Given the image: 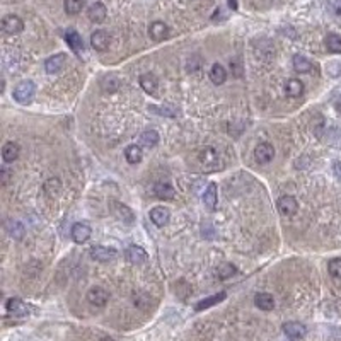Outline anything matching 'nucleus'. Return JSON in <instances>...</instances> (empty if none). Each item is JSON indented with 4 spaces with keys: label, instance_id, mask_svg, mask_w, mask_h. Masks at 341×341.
Masks as SVG:
<instances>
[{
    "label": "nucleus",
    "instance_id": "f257e3e1",
    "mask_svg": "<svg viewBox=\"0 0 341 341\" xmlns=\"http://www.w3.org/2000/svg\"><path fill=\"white\" fill-rule=\"evenodd\" d=\"M34 96H36V86L31 80H22L14 89V99L18 102H20V104L31 102L34 99Z\"/></svg>",
    "mask_w": 341,
    "mask_h": 341
},
{
    "label": "nucleus",
    "instance_id": "f03ea898",
    "mask_svg": "<svg viewBox=\"0 0 341 341\" xmlns=\"http://www.w3.org/2000/svg\"><path fill=\"white\" fill-rule=\"evenodd\" d=\"M200 164L205 170H217L224 168V162L220 159V154L215 148H206L200 156Z\"/></svg>",
    "mask_w": 341,
    "mask_h": 341
},
{
    "label": "nucleus",
    "instance_id": "7ed1b4c3",
    "mask_svg": "<svg viewBox=\"0 0 341 341\" xmlns=\"http://www.w3.org/2000/svg\"><path fill=\"white\" fill-rule=\"evenodd\" d=\"M22 29H24V22H22V19L18 18V16L9 14L2 19V31L6 32V34H12V36L19 34V32H22Z\"/></svg>",
    "mask_w": 341,
    "mask_h": 341
},
{
    "label": "nucleus",
    "instance_id": "20e7f679",
    "mask_svg": "<svg viewBox=\"0 0 341 341\" xmlns=\"http://www.w3.org/2000/svg\"><path fill=\"white\" fill-rule=\"evenodd\" d=\"M87 300H89L90 306H94V307H104L108 300H110V294H108L102 286H92V288L87 292Z\"/></svg>",
    "mask_w": 341,
    "mask_h": 341
},
{
    "label": "nucleus",
    "instance_id": "39448f33",
    "mask_svg": "<svg viewBox=\"0 0 341 341\" xmlns=\"http://www.w3.org/2000/svg\"><path fill=\"white\" fill-rule=\"evenodd\" d=\"M65 64H66V55H64V53H56V55L50 56L48 60L44 62V70H46L50 76H55V74L64 70Z\"/></svg>",
    "mask_w": 341,
    "mask_h": 341
},
{
    "label": "nucleus",
    "instance_id": "423d86ee",
    "mask_svg": "<svg viewBox=\"0 0 341 341\" xmlns=\"http://www.w3.org/2000/svg\"><path fill=\"white\" fill-rule=\"evenodd\" d=\"M110 43H111L110 34H108L106 31H102V29L94 31L92 34H90V44H92V48L96 52H106V50L110 48Z\"/></svg>",
    "mask_w": 341,
    "mask_h": 341
},
{
    "label": "nucleus",
    "instance_id": "0eeeda50",
    "mask_svg": "<svg viewBox=\"0 0 341 341\" xmlns=\"http://www.w3.org/2000/svg\"><path fill=\"white\" fill-rule=\"evenodd\" d=\"M278 210H280V214L285 215V217H292V215L297 214V210H298L297 200H295L294 196H290V194L282 196L280 200H278Z\"/></svg>",
    "mask_w": 341,
    "mask_h": 341
},
{
    "label": "nucleus",
    "instance_id": "6e6552de",
    "mask_svg": "<svg viewBox=\"0 0 341 341\" xmlns=\"http://www.w3.org/2000/svg\"><path fill=\"white\" fill-rule=\"evenodd\" d=\"M254 157L260 164H268V162H272L273 157H275V148H273L272 144H266V142L260 144L254 148Z\"/></svg>",
    "mask_w": 341,
    "mask_h": 341
},
{
    "label": "nucleus",
    "instance_id": "1a4fd4ad",
    "mask_svg": "<svg viewBox=\"0 0 341 341\" xmlns=\"http://www.w3.org/2000/svg\"><path fill=\"white\" fill-rule=\"evenodd\" d=\"M148 36H150L154 41H164L169 36L168 24L162 22V20H156V22H152L150 28H148Z\"/></svg>",
    "mask_w": 341,
    "mask_h": 341
},
{
    "label": "nucleus",
    "instance_id": "9d476101",
    "mask_svg": "<svg viewBox=\"0 0 341 341\" xmlns=\"http://www.w3.org/2000/svg\"><path fill=\"white\" fill-rule=\"evenodd\" d=\"M114 256H116V249H113V248L94 246L92 249H90V258L96 261H102V263H106V261L113 260Z\"/></svg>",
    "mask_w": 341,
    "mask_h": 341
},
{
    "label": "nucleus",
    "instance_id": "9b49d317",
    "mask_svg": "<svg viewBox=\"0 0 341 341\" xmlns=\"http://www.w3.org/2000/svg\"><path fill=\"white\" fill-rule=\"evenodd\" d=\"M284 332L288 338H292V340H300L306 336V332H307V328L304 326V324L300 322H295V321H290V322H285L284 324Z\"/></svg>",
    "mask_w": 341,
    "mask_h": 341
},
{
    "label": "nucleus",
    "instance_id": "f8f14e48",
    "mask_svg": "<svg viewBox=\"0 0 341 341\" xmlns=\"http://www.w3.org/2000/svg\"><path fill=\"white\" fill-rule=\"evenodd\" d=\"M106 16H108V10L102 2H94L87 9V18H89V20H92V22H102L106 19Z\"/></svg>",
    "mask_w": 341,
    "mask_h": 341
},
{
    "label": "nucleus",
    "instance_id": "ddd939ff",
    "mask_svg": "<svg viewBox=\"0 0 341 341\" xmlns=\"http://www.w3.org/2000/svg\"><path fill=\"white\" fill-rule=\"evenodd\" d=\"M7 312L10 316H18V318H24V316L29 314V307L19 298H9L7 300Z\"/></svg>",
    "mask_w": 341,
    "mask_h": 341
},
{
    "label": "nucleus",
    "instance_id": "4468645a",
    "mask_svg": "<svg viewBox=\"0 0 341 341\" xmlns=\"http://www.w3.org/2000/svg\"><path fill=\"white\" fill-rule=\"evenodd\" d=\"M70 236H72V239L77 244H84L90 237V227L86 226V224H76L72 227V230H70Z\"/></svg>",
    "mask_w": 341,
    "mask_h": 341
},
{
    "label": "nucleus",
    "instance_id": "2eb2a0df",
    "mask_svg": "<svg viewBox=\"0 0 341 341\" xmlns=\"http://www.w3.org/2000/svg\"><path fill=\"white\" fill-rule=\"evenodd\" d=\"M65 41H66V44L70 46V50H72L74 53H77V55L82 52V50H84V41H82V36L78 34L77 31H74V29L66 31Z\"/></svg>",
    "mask_w": 341,
    "mask_h": 341
},
{
    "label": "nucleus",
    "instance_id": "dca6fc26",
    "mask_svg": "<svg viewBox=\"0 0 341 341\" xmlns=\"http://www.w3.org/2000/svg\"><path fill=\"white\" fill-rule=\"evenodd\" d=\"M126 258L132 264H144L147 261V252L140 246H130L126 249Z\"/></svg>",
    "mask_w": 341,
    "mask_h": 341
},
{
    "label": "nucleus",
    "instance_id": "f3484780",
    "mask_svg": "<svg viewBox=\"0 0 341 341\" xmlns=\"http://www.w3.org/2000/svg\"><path fill=\"white\" fill-rule=\"evenodd\" d=\"M150 220L157 227H164L169 222V210L164 206H154L150 210Z\"/></svg>",
    "mask_w": 341,
    "mask_h": 341
},
{
    "label": "nucleus",
    "instance_id": "a211bd4d",
    "mask_svg": "<svg viewBox=\"0 0 341 341\" xmlns=\"http://www.w3.org/2000/svg\"><path fill=\"white\" fill-rule=\"evenodd\" d=\"M19 154H20L19 145L14 144V142H7L2 147V159H4V162H6V164H10V162H14L19 157Z\"/></svg>",
    "mask_w": 341,
    "mask_h": 341
},
{
    "label": "nucleus",
    "instance_id": "6ab92c4d",
    "mask_svg": "<svg viewBox=\"0 0 341 341\" xmlns=\"http://www.w3.org/2000/svg\"><path fill=\"white\" fill-rule=\"evenodd\" d=\"M292 65H294V70L297 74H307V72L312 70V62L304 55H295L292 58Z\"/></svg>",
    "mask_w": 341,
    "mask_h": 341
},
{
    "label": "nucleus",
    "instance_id": "aec40b11",
    "mask_svg": "<svg viewBox=\"0 0 341 341\" xmlns=\"http://www.w3.org/2000/svg\"><path fill=\"white\" fill-rule=\"evenodd\" d=\"M203 202H205V205L208 206L210 210H214L215 206H217L218 193H217V184H215V182H210L208 188L205 190V194H203Z\"/></svg>",
    "mask_w": 341,
    "mask_h": 341
},
{
    "label": "nucleus",
    "instance_id": "412c9836",
    "mask_svg": "<svg viewBox=\"0 0 341 341\" xmlns=\"http://www.w3.org/2000/svg\"><path fill=\"white\" fill-rule=\"evenodd\" d=\"M254 304L258 309L261 310H272L275 307V298H273V295L263 292V294H258L254 297Z\"/></svg>",
    "mask_w": 341,
    "mask_h": 341
},
{
    "label": "nucleus",
    "instance_id": "4be33fe9",
    "mask_svg": "<svg viewBox=\"0 0 341 341\" xmlns=\"http://www.w3.org/2000/svg\"><path fill=\"white\" fill-rule=\"evenodd\" d=\"M154 193H156V196L159 200H172L174 198V188L168 182H157L156 186H154Z\"/></svg>",
    "mask_w": 341,
    "mask_h": 341
},
{
    "label": "nucleus",
    "instance_id": "5701e85b",
    "mask_svg": "<svg viewBox=\"0 0 341 341\" xmlns=\"http://www.w3.org/2000/svg\"><path fill=\"white\" fill-rule=\"evenodd\" d=\"M157 78L152 76V74H144L142 77H140V87L145 90L147 94L154 96L157 92Z\"/></svg>",
    "mask_w": 341,
    "mask_h": 341
},
{
    "label": "nucleus",
    "instance_id": "b1692460",
    "mask_svg": "<svg viewBox=\"0 0 341 341\" xmlns=\"http://www.w3.org/2000/svg\"><path fill=\"white\" fill-rule=\"evenodd\" d=\"M124 157H126V160L130 162V164H138L144 157L142 147H140V145H128L126 150H124Z\"/></svg>",
    "mask_w": 341,
    "mask_h": 341
},
{
    "label": "nucleus",
    "instance_id": "393cba45",
    "mask_svg": "<svg viewBox=\"0 0 341 341\" xmlns=\"http://www.w3.org/2000/svg\"><path fill=\"white\" fill-rule=\"evenodd\" d=\"M210 78H212V82H214V84H217V86L224 84V82H226V78H227V70L224 68V66L220 65V64L212 65Z\"/></svg>",
    "mask_w": 341,
    "mask_h": 341
},
{
    "label": "nucleus",
    "instance_id": "a878e982",
    "mask_svg": "<svg viewBox=\"0 0 341 341\" xmlns=\"http://www.w3.org/2000/svg\"><path fill=\"white\" fill-rule=\"evenodd\" d=\"M226 292H220L217 295H212V297L208 298H203V300H200L196 306H194V309L196 310H205V309H208V307L212 306H215V304H218V302H222L224 298H226Z\"/></svg>",
    "mask_w": 341,
    "mask_h": 341
},
{
    "label": "nucleus",
    "instance_id": "bb28decb",
    "mask_svg": "<svg viewBox=\"0 0 341 341\" xmlns=\"http://www.w3.org/2000/svg\"><path fill=\"white\" fill-rule=\"evenodd\" d=\"M285 90L286 96H290V98H298L304 92V84L298 78H290V80H286Z\"/></svg>",
    "mask_w": 341,
    "mask_h": 341
},
{
    "label": "nucleus",
    "instance_id": "cd10ccee",
    "mask_svg": "<svg viewBox=\"0 0 341 341\" xmlns=\"http://www.w3.org/2000/svg\"><path fill=\"white\" fill-rule=\"evenodd\" d=\"M140 142L145 147H156L157 144H159V133L156 130H145L142 133V136H140Z\"/></svg>",
    "mask_w": 341,
    "mask_h": 341
},
{
    "label": "nucleus",
    "instance_id": "c85d7f7f",
    "mask_svg": "<svg viewBox=\"0 0 341 341\" xmlns=\"http://www.w3.org/2000/svg\"><path fill=\"white\" fill-rule=\"evenodd\" d=\"M65 12L70 16H76L78 14L82 9H84V0H65L64 2Z\"/></svg>",
    "mask_w": 341,
    "mask_h": 341
},
{
    "label": "nucleus",
    "instance_id": "c756f323",
    "mask_svg": "<svg viewBox=\"0 0 341 341\" xmlns=\"http://www.w3.org/2000/svg\"><path fill=\"white\" fill-rule=\"evenodd\" d=\"M101 87H102V90H106V92H114V90H118V87H120V80L114 76H106V77H102Z\"/></svg>",
    "mask_w": 341,
    "mask_h": 341
},
{
    "label": "nucleus",
    "instance_id": "7c9ffc66",
    "mask_svg": "<svg viewBox=\"0 0 341 341\" xmlns=\"http://www.w3.org/2000/svg\"><path fill=\"white\" fill-rule=\"evenodd\" d=\"M326 46L332 53H341V36L338 34H328L326 36Z\"/></svg>",
    "mask_w": 341,
    "mask_h": 341
},
{
    "label": "nucleus",
    "instance_id": "2f4dec72",
    "mask_svg": "<svg viewBox=\"0 0 341 341\" xmlns=\"http://www.w3.org/2000/svg\"><path fill=\"white\" fill-rule=\"evenodd\" d=\"M7 230H9V234L14 237V239H20V237L24 236V227L20 226L19 222H14V220L7 222Z\"/></svg>",
    "mask_w": 341,
    "mask_h": 341
},
{
    "label": "nucleus",
    "instance_id": "473e14b6",
    "mask_svg": "<svg viewBox=\"0 0 341 341\" xmlns=\"http://www.w3.org/2000/svg\"><path fill=\"white\" fill-rule=\"evenodd\" d=\"M234 273H236V266L230 264V263H226V264L218 266V270H217V275H218V278H222V280L230 278Z\"/></svg>",
    "mask_w": 341,
    "mask_h": 341
},
{
    "label": "nucleus",
    "instance_id": "72a5a7b5",
    "mask_svg": "<svg viewBox=\"0 0 341 341\" xmlns=\"http://www.w3.org/2000/svg\"><path fill=\"white\" fill-rule=\"evenodd\" d=\"M328 270L334 278H341V258H334V260L330 261L328 264Z\"/></svg>",
    "mask_w": 341,
    "mask_h": 341
},
{
    "label": "nucleus",
    "instance_id": "f704fd0d",
    "mask_svg": "<svg viewBox=\"0 0 341 341\" xmlns=\"http://www.w3.org/2000/svg\"><path fill=\"white\" fill-rule=\"evenodd\" d=\"M60 186L62 184H60V181H58V180H50L46 184H44V191H46L50 196H55L58 191H60Z\"/></svg>",
    "mask_w": 341,
    "mask_h": 341
},
{
    "label": "nucleus",
    "instance_id": "c9c22d12",
    "mask_svg": "<svg viewBox=\"0 0 341 341\" xmlns=\"http://www.w3.org/2000/svg\"><path fill=\"white\" fill-rule=\"evenodd\" d=\"M341 72V65L338 64V62H331L330 65H328V74L332 77H338Z\"/></svg>",
    "mask_w": 341,
    "mask_h": 341
},
{
    "label": "nucleus",
    "instance_id": "e433bc0d",
    "mask_svg": "<svg viewBox=\"0 0 341 341\" xmlns=\"http://www.w3.org/2000/svg\"><path fill=\"white\" fill-rule=\"evenodd\" d=\"M328 6L336 16H341V0H328Z\"/></svg>",
    "mask_w": 341,
    "mask_h": 341
},
{
    "label": "nucleus",
    "instance_id": "4c0bfd02",
    "mask_svg": "<svg viewBox=\"0 0 341 341\" xmlns=\"http://www.w3.org/2000/svg\"><path fill=\"white\" fill-rule=\"evenodd\" d=\"M332 170H334V176L341 181V162H336V164L332 166Z\"/></svg>",
    "mask_w": 341,
    "mask_h": 341
},
{
    "label": "nucleus",
    "instance_id": "58836bf2",
    "mask_svg": "<svg viewBox=\"0 0 341 341\" xmlns=\"http://www.w3.org/2000/svg\"><path fill=\"white\" fill-rule=\"evenodd\" d=\"M7 180H9V170L4 168L2 169V184H7Z\"/></svg>",
    "mask_w": 341,
    "mask_h": 341
},
{
    "label": "nucleus",
    "instance_id": "ea45409f",
    "mask_svg": "<svg viewBox=\"0 0 341 341\" xmlns=\"http://www.w3.org/2000/svg\"><path fill=\"white\" fill-rule=\"evenodd\" d=\"M334 108H336V111H338V113H341V96H338V98H336Z\"/></svg>",
    "mask_w": 341,
    "mask_h": 341
},
{
    "label": "nucleus",
    "instance_id": "a19ab883",
    "mask_svg": "<svg viewBox=\"0 0 341 341\" xmlns=\"http://www.w3.org/2000/svg\"><path fill=\"white\" fill-rule=\"evenodd\" d=\"M228 7H230L232 10H237V7H239L237 6V0H228Z\"/></svg>",
    "mask_w": 341,
    "mask_h": 341
}]
</instances>
